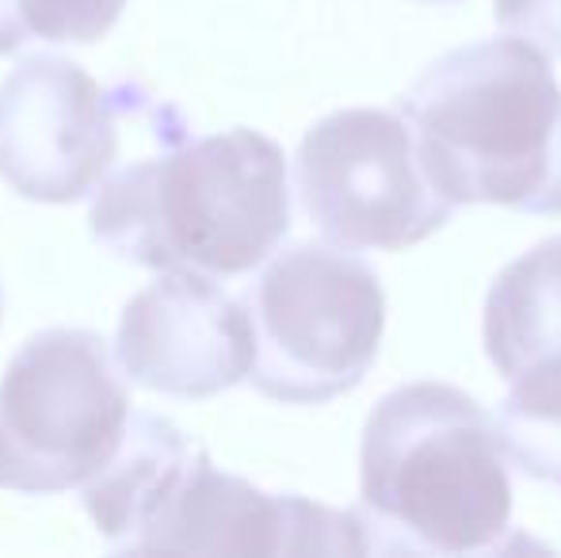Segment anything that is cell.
Masks as SVG:
<instances>
[{
	"instance_id": "cell-1",
	"label": "cell",
	"mask_w": 561,
	"mask_h": 558,
	"mask_svg": "<svg viewBox=\"0 0 561 558\" xmlns=\"http://www.w3.org/2000/svg\"><path fill=\"white\" fill-rule=\"evenodd\" d=\"M164 141L161 157L100 180L92 238L153 272L244 276L264 264L290 230L283 149L249 127L187 138L184 119Z\"/></svg>"
},
{
	"instance_id": "cell-2",
	"label": "cell",
	"mask_w": 561,
	"mask_h": 558,
	"mask_svg": "<svg viewBox=\"0 0 561 558\" xmlns=\"http://www.w3.org/2000/svg\"><path fill=\"white\" fill-rule=\"evenodd\" d=\"M355 516L375 555L508 551L519 536L496 421L447 383L390 390L363 429Z\"/></svg>"
},
{
	"instance_id": "cell-3",
	"label": "cell",
	"mask_w": 561,
	"mask_h": 558,
	"mask_svg": "<svg viewBox=\"0 0 561 558\" xmlns=\"http://www.w3.org/2000/svg\"><path fill=\"white\" fill-rule=\"evenodd\" d=\"M424 172L455 207L561 215V84L524 38L447 50L398 100Z\"/></svg>"
},
{
	"instance_id": "cell-4",
	"label": "cell",
	"mask_w": 561,
	"mask_h": 558,
	"mask_svg": "<svg viewBox=\"0 0 561 558\" xmlns=\"http://www.w3.org/2000/svg\"><path fill=\"white\" fill-rule=\"evenodd\" d=\"M241 303L252 321L249 383L272 402L325 406L375 367L386 295L378 272L344 246L283 249Z\"/></svg>"
},
{
	"instance_id": "cell-5",
	"label": "cell",
	"mask_w": 561,
	"mask_h": 558,
	"mask_svg": "<svg viewBox=\"0 0 561 558\" xmlns=\"http://www.w3.org/2000/svg\"><path fill=\"white\" fill-rule=\"evenodd\" d=\"M130 413V390L104 337L43 329L8 360L0 379V486L77 490L112 459Z\"/></svg>"
},
{
	"instance_id": "cell-6",
	"label": "cell",
	"mask_w": 561,
	"mask_h": 558,
	"mask_svg": "<svg viewBox=\"0 0 561 558\" xmlns=\"http://www.w3.org/2000/svg\"><path fill=\"white\" fill-rule=\"evenodd\" d=\"M298 195L321 238L344 249H409L447 226L455 203L424 172L401 112L344 107L306 130Z\"/></svg>"
},
{
	"instance_id": "cell-7",
	"label": "cell",
	"mask_w": 561,
	"mask_h": 558,
	"mask_svg": "<svg viewBox=\"0 0 561 558\" xmlns=\"http://www.w3.org/2000/svg\"><path fill=\"white\" fill-rule=\"evenodd\" d=\"M118 153V104L77 61L31 54L0 84V180L23 200L77 203Z\"/></svg>"
},
{
	"instance_id": "cell-8",
	"label": "cell",
	"mask_w": 561,
	"mask_h": 558,
	"mask_svg": "<svg viewBox=\"0 0 561 558\" xmlns=\"http://www.w3.org/2000/svg\"><path fill=\"white\" fill-rule=\"evenodd\" d=\"M115 356L130 383L169 398H215L252 372V321L207 272H161L126 303Z\"/></svg>"
},
{
	"instance_id": "cell-9",
	"label": "cell",
	"mask_w": 561,
	"mask_h": 558,
	"mask_svg": "<svg viewBox=\"0 0 561 558\" xmlns=\"http://www.w3.org/2000/svg\"><path fill=\"white\" fill-rule=\"evenodd\" d=\"M141 551L195 555H367L359 516L302 493H264L195 447Z\"/></svg>"
},
{
	"instance_id": "cell-10",
	"label": "cell",
	"mask_w": 561,
	"mask_h": 558,
	"mask_svg": "<svg viewBox=\"0 0 561 558\" xmlns=\"http://www.w3.org/2000/svg\"><path fill=\"white\" fill-rule=\"evenodd\" d=\"M184 432L157 413H130L112 459L81 486L96 532L112 551H141L157 513L192 463Z\"/></svg>"
},
{
	"instance_id": "cell-11",
	"label": "cell",
	"mask_w": 561,
	"mask_h": 558,
	"mask_svg": "<svg viewBox=\"0 0 561 558\" xmlns=\"http://www.w3.org/2000/svg\"><path fill=\"white\" fill-rule=\"evenodd\" d=\"M485 352L504 379L561 360V238L508 264L485 298Z\"/></svg>"
},
{
	"instance_id": "cell-12",
	"label": "cell",
	"mask_w": 561,
	"mask_h": 558,
	"mask_svg": "<svg viewBox=\"0 0 561 558\" xmlns=\"http://www.w3.org/2000/svg\"><path fill=\"white\" fill-rule=\"evenodd\" d=\"M501 447L535 482L561 486V360H547L512 379L496 418Z\"/></svg>"
},
{
	"instance_id": "cell-13",
	"label": "cell",
	"mask_w": 561,
	"mask_h": 558,
	"mask_svg": "<svg viewBox=\"0 0 561 558\" xmlns=\"http://www.w3.org/2000/svg\"><path fill=\"white\" fill-rule=\"evenodd\" d=\"M126 0H12L23 38L43 43H96L118 23Z\"/></svg>"
},
{
	"instance_id": "cell-14",
	"label": "cell",
	"mask_w": 561,
	"mask_h": 558,
	"mask_svg": "<svg viewBox=\"0 0 561 558\" xmlns=\"http://www.w3.org/2000/svg\"><path fill=\"white\" fill-rule=\"evenodd\" d=\"M493 15L504 35L561 58V0H493Z\"/></svg>"
},
{
	"instance_id": "cell-15",
	"label": "cell",
	"mask_w": 561,
	"mask_h": 558,
	"mask_svg": "<svg viewBox=\"0 0 561 558\" xmlns=\"http://www.w3.org/2000/svg\"><path fill=\"white\" fill-rule=\"evenodd\" d=\"M424 4H458V0H424Z\"/></svg>"
},
{
	"instance_id": "cell-16",
	"label": "cell",
	"mask_w": 561,
	"mask_h": 558,
	"mask_svg": "<svg viewBox=\"0 0 561 558\" xmlns=\"http://www.w3.org/2000/svg\"><path fill=\"white\" fill-rule=\"evenodd\" d=\"M0 318H4V287H0Z\"/></svg>"
}]
</instances>
